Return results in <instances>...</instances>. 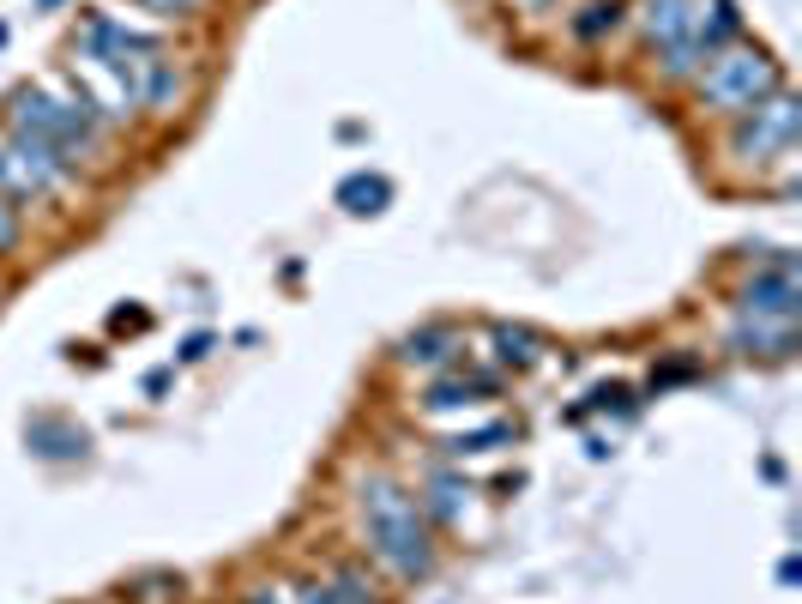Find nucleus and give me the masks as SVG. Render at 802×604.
I'll return each instance as SVG.
<instances>
[{"label":"nucleus","mask_w":802,"mask_h":604,"mask_svg":"<svg viewBox=\"0 0 802 604\" xmlns=\"http://www.w3.org/2000/svg\"><path fill=\"white\" fill-rule=\"evenodd\" d=\"M24 442H31L43 459H79L90 447V435L73 430V423H61V417H31L24 423Z\"/></svg>","instance_id":"obj_6"},{"label":"nucleus","mask_w":802,"mask_h":604,"mask_svg":"<svg viewBox=\"0 0 802 604\" xmlns=\"http://www.w3.org/2000/svg\"><path fill=\"white\" fill-rule=\"evenodd\" d=\"M97 121L103 115L90 109L85 97H73V103H55L49 92H12L7 97V127H12V139H31V146H43V151H55L61 163H79L97 151Z\"/></svg>","instance_id":"obj_2"},{"label":"nucleus","mask_w":802,"mask_h":604,"mask_svg":"<svg viewBox=\"0 0 802 604\" xmlns=\"http://www.w3.org/2000/svg\"><path fill=\"white\" fill-rule=\"evenodd\" d=\"M296 604H351V598H344L339 586H320V581H302V586H296Z\"/></svg>","instance_id":"obj_13"},{"label":"nucleus","mask_w":802,"mask_h":604,"mask_svg":"<svg viewBox=\"0 0 802 604\" xmlns=\"http://www.w3.org/2000/svg\"><path fill=\"white\" fill-rule=\"evenodd\" d=\"M398 357H405L410 369H441L459 357V332L452 327H423V332H410L405 345H398Z\"/></svg>","instance_id":"obj_7"},{"label":"nucleus","mask_w":802,"mask_h":604,"mask_svg":"<svg viewBox=\"0 0 802 604\" xmlns=\"http://www.w3.org/2000/svg\"><path fill=\"white\" fill-rule=\"evenodd\" d=\"M489 339H495V357H501L507 369H532L537 357H543V339H537L532 327H495Z\"/></svg>","instance_id":"obj_10"},{"label":"nucleus","mask_w":802,"mask_h":604,"mask_svg":"<svg viewBox=\"0 0 802 604\" xmlns=\"http://www.w3.org/2000/svg\"><path fill=\"white\" fill-rule=\"evenodd\" d=\"M19 236H24V230H19V212H12L7 200H0V254H12V248H19Z\"/></svg>","instance_id":"obj_15"},{"label":"nucleus","mask_w":802,"mask_h":604,"mask_svg":"<svg viewBox=\"0 0 802 604\" xmlns=\"http://www.w3.org/2000/svg\"><path fill=\"white\" fill-rule=\"evenodd\" d=\"M356 513H362V538L368 557L381 562L398 581H423L435 569V532H429V508L410 490H398L393 478H362L356 490Z\"/></svg>","instance_id":"obj_1"},{"label":"nucleus","mask_w":802,"mask_h":604,"mask_svg":"<svg viewBox=\"0 0 802 604\" xmlns=\"http://www.w3.org/2000/svg\"><path fill=\"white\" fill-rule=\"evenodd\" d=\"M742 158L755 163H779L796 151V97L791 92H772L767 103H755V109H742V127H736L730 139Z\"/></svg>","instance_id":"obj_4"},{"label":"nucleus","mask_w":802,"mask_h":604,"mask_svg":"<svg viewBox=\"0 0 802 604\" xmlns=\"http://www.w3.org/2000/svg\"><path fill=\"white\" fill-rule=\"evenodd\" d=\"M622 0H591V7H586V19H574V36H579V43H598V36L603 31H616V24H622Z\"/></svg>","instance_id":"obj_11"},{"label":"nucleus","mask_w":802,"mask_h":604,"mask_svg":"<svg viewBox=\"0 0 802 604\" xmlns=\"http://www.w3.org/2000/svg\"><path fill=\"white\" fill-rule=\"evenodd\" d=\"M483 393H495V375H452V381H435V388L423 393V405L429 411H459V405H477Z\"/></svg>","instance_id":"obj_9"},{"label":"nucleus","mask_w":802,"mask_h":604,"mask_svg":"<svg viewBox=\"0 0 802 604\" xmlns=\"http://www.w3.org/2000/svg\"><path fill=\"white\" fill-rule=\"evenodd\" d=\"M507 423H495V430H477V435H459V442H452V454H483V447H495V442H507Z\"/></svg>","instance_id":"obj_12"},{"label":"nucleus","mask_w":802,"mask_h":604,"mask_svg":"<svg viewBox=\"0 0 802 604\" xmlns=\"http://www.w3.org/2000/svg\"><path fill=\"white\" fill-rule=\"evenodd\" d=\"M36 7H61V0H36Z\"/></svg>","instance_id":"obj_17"},{"label":"nucleus","mask_w":802,"mask_h":604,"mask_svg":"<svg viewBox=\"0 0 802 604\" xmlns=\"http://www.w3.org/2000/svg\"><path fill=\"white\" fill-rule=\"evenodd\" d=\"M146 12H158V19H188V12H200L205 0H139Z\"/></svg>","instance_id":"obj_14"},{"label":"nucleus","mask_w":802,"mask_h":604,"mask_svg":"<svg viewBox=\"0 0 802 604\" xmlns=\"http://www.w3.org/2000/svg\"><path fill=\"white\" fill-rule=\"evenodd\" d=\"M386 200H393V182H386V176L356 170V176H344V182H339V205H344V212H356V218L386 212Z\"/></svg>","instance_id":"obj_8"},{"label":"nucleus","mask_w":802,"mask_h":604,"mask_svg":"<svg viewBox=\"0 0 802 604\" xmlns=\"http://www.w3.org/2000/svg\"><path fill=\"white\" fill-rule=\"evenodd\" d=\"M205 351H212V332H193V339L181 345V363H200Z\"/></svg>","instance_id":"obj_16"},{"label":"nucleus","mask_w":802,"mask_h":604,"mask_svg":"<svg viewBox=\"0 0 802 604\" xmlns=\"http://www.w3.org/2000/svg\"><path fill=\"white\" fill-rule=\"evenodd\" d=\"M772 92H784V73L772 67L767 49H718L706 55V67L694 73V97L713 115H742L755 103H767Z\"/></svg>","instance_id":"obj_3"},{"label":"nucleus","mask_w":802,"mask_h":604,"mask_svg":"<svg viewBox=\"0 0 802 604\" xmlns=\"http://www.w3.org/2000/svg\"><path fill=\"white\" fill-rule=\"evenodd\" d=\"M796 303H802L796 261H772V273H760L742 290V315H760V320H796Z\"/></svg>","instance_id":"obj_5"}]
</instances>
